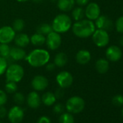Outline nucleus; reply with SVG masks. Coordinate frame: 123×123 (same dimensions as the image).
<instances>
[{
	"label": "nucleus",
	"mask_w": 123,
	"mask_h": 123,
	"mask_svg": "<svg viewBox=\"0 0 123 123\" xmlns=\"http://www.w3.org/2000/svg\"><path fill=\"white\" fill-rule=\"evenodd\" d=\"M49 52L43 49H36L31 51L25 57L27 62L33 68L45 66L50 60Z\"/></svg>",
	"instance_id": "obj_1"
},
{
	"label": "nucleus",
	"mask_w": 123,
	"mask_h": 123,
	"mask_svg": "<svg viewBox=\"0 0 123 123\" xmlns=\"http://www.w3.org/2000/svg\"><path fill=\"white\" fill-rule=\"evenodd\" d=\"M72 30L75 36L80 38H86L92 36L96 30L95 24L92 20L83 19L76 21L72 25Z\"/></svg>",
	"instance_id": "obj_2"
},
{
	"label": "nucleus",
	"mask_w": 123,
	"mask_h": 123,
	"mask_svg": "<svg viewBox=\"0 0 123 123\" xmlns=\"http://www.w3.org/2000/svg\"><path fill=\"white\" fill-rule=\"evenodd\" d=\"M72 20L70 17L65 13L57 15L53 20L51 26L53 31L58 33H65L72 28Z\"/></svg>",
	"instance_id": "obj_3"
},
{
	"label": "nucleus",
	"mask_w": 123,
	"mask_h": 123,
	"mask_svg": "<svg viewBox=\"0 0 123 123\" xmlns=\"http://www.w3.org/2000/svg\"><path fill=\"white\" fill-rule=\"evenodd\" d=\"M24 74L25 71L23 68L16 63L8 65L5 72L7 81H12L15 83L21 81L24 77Z\"/></svg>",
	"instance_id": "obj_4"
},
{
	"label": "nucleus",
	"mask_w": 123,
	"mask_h": 123,
	"mask_svg": "<svg viewBox=\"0 0 123 123\" xmlns=\"http://www.w3.org/2000/svg\"><path fill=\"white\" fill-rule=\"evenodd\" d=\"M65 107L70 113L78 114L84 109L85 101L80 96H73L67 101Z\"/></svg>",
	"instance_id": "obj_5"
},
{
	"label": "nucleus",
	"mask_w": 123,
	"mask_h": 123,
	"mask_svg": "<svg viewBox=\"0 0 123 123\" xmlns=\"http://www.w3.org/2000/svg\"><path fill=\"white\" fill-rule=\"evenodd\" d=\"M92 40L98 47H105L109 43V36L107 31L101 29L95 30L92 34Z\"/></svg>",
	"instance_id": "obj_6"
},
{
	"label": "nucleus",
	"mask_w": 123,
	"mask_h": 123,
	"mask_svg": "<svg viewBox=\"0 0 123 123\" xmlns=\"http://www.w3.org/2000/svg\"><path fill=\"white\" fill-rule=\"evenodd\" d=\"M56 81L58 86L62 88H68L73 83V77L68 71H62L56 76Z\"/></svg>",
	"instance_id": "obj_7"
},
{
	"label": "nucleus",
	"mask_w": 123,
	"mask_h": 123,
	"mask_svg": "<svg viewBox=\"0 0 123 123\" xmlns=\"http://www.w3.org/2000/svg\"><path fill=\"white\" fill-rule=\"evenodd\" d=\"M46 44L52 51L58 49L62 44V37L59 33L52 31L46 37Z\"/></svg>",
	"instance_id": "obj_8"
},
{
	"label": "nucleus",
	"mask_w": 123,
	"mask_h": 123,
	"mask_svg": "<svg viewBox=\"0 0 123 123\" xmlns=\"http://www.w3.org/2000/svg\"><path fill=\"white\" fill-rule=\"evenodd\" d=\"M16 32L12 28V26H3L0 28V43L9 44L15 37Z\"/></svg>",
	"instance_id": "obj_9"
},
{
	"label": "nucleus",
	"mask_w": 123,
	"mask_h": 123,
	"mask_svg": "<svg viewBox=\"0 0 123 123\" xmlns=\"http://www.w3.org/2000/svg\"><path fill=\"white\" fill-rule=\"evenodd\" d=\"M85 11V16L90 20H96L100 15L101 10L98 4L91 2L87 5Z\"/></svg>",
	"instance_id": "obj_10"
},
{
	"label": "nucleus",
	"mask_w": 123,
	"mask_h": 123,
	"mask_svg": "<svg viewBox=\"0 0 123 123\" xmlns=\"http://www.w3.org/2000/svg\"><path fill=\"white\" fill-rule=\"evenodd\" d=\"M7 116L11 123H20L24 117V111L19 106H15L10 109Z\"/></svg>",
	"instance_id": "obj_11"
},
{
	"label": "nucleus",
	"mask_w": 123,
	"mask_h": 123,
	"mask_svg": "<svg viewBox=\"0 0 123 123\" xmlns=\"http://www.w3.org/2000/svg\"><path fill=\"white\" fill-rule=\"evenodd\" d=\"M48 85L49 80L43 75H36L33 78L31 81V86L36 91H44L48 87Z\"/></svg>",
	"instance_id": "obj_12"
},
{
	"label": "nucleus",
	"mask_w": 123,
	"mask_h": 123,
	"mask_svg": "<svg viewBox=\"0 0 123 123\" xmlns=\"http://www.w3.org/2000/svg\"><path fill=\"white\" fill-rule=\"evenodd\" d=\"M94 24L98 29L104 30L107 32L111 31L114 26L111 19L106 15H99V17L96 20V23Z\"/></svg>",
	"instance_id": "obj_13"
},
{
	"label": "nucleus",
	"mask_w": 123,
	"mask_h": 123,
	"mask_svg": "<svg viewBox=\"0 0 123 123\" xmlns=\"http://www.w3.org/2000/svg\"><path fill=\"white\" fill-rule=\"evenodd\" d=\"M122 56L121 49L117 46H111L106 50V57L108 61L117 62Z\"/></svg>",
	"instance_id": "obj_14"
},
{
	"label": "nucleus",
	"mask_w": 123,
	"mask_h": 123,
	"mask_svg": "<svg viewBox=\"0 0 123 123\" xmlns=\"http://www.w3.org/2000/svg\"><path fill=\"white\" fill-rule=\"evenodd\" d=\"M26 56H27L26 52L23 48L17 46L10 48V57L13 61H21L23 59H25Z\"/></svg>",
	"instance_id": "obj_15"
},
{
	"label": "nucleus",
	"mask_w": 123,
	"mask_h": 123,
	"mask_svg": "<svg viewBox=\"0 0 123 123\" xmlns=\"http://www.w3.org/2000/svg\"><path fill=\"white\" fill-rule=\"evenodd\" d=\"M76 62L81 65H87L91 59V54L89 51L86 49H81L78 51L75 56Z\"/></svg>",
	"instance_id": "obj_16"
},
{
	"label": "nucleus",
	"mask_w": 123,
	"mask_h": 123,
	"mask_svg": "<svg viewBox=\"0 0 123 123\" xmlns=\"http://www.w3.org/2000/svg\"><path fill=\"white\" fill-rule=\"evenodd\" d=\"M41 103V98L39 94L36 91L31 92L27 96V104L30 108L37 109Z\"/></svg>",
	"instance_id": "obj_17"
},
{
	"label": "nucleus",
	"mask_w": 123,
	"mask_h": 123,
	"mask_svg": "<svg viewBox=\"0 0 123 123\" xmlns=\"http://www.w3.org/2000/svg\"><path fill=\"white\" fill-rule=\"evenodd\" d=\"M15 43L17 46L24 48L26 47L30 43V37L28 34L24 33H18V34L15 35V37L14 38Z\"/></svg>",
	"instance_id": "obj_18"
},
{
	"label": "nucleus",
	"mask_w": 123,
	"mask_h": 123,
	"mask_svg": "<svg viewBox=\"0 0 123 123\" xmlns=\"http://www.w3.org/2000/svg\"><path fill=\"white\" fill-rule=\"evenodd\" d=\"M57 7L62 12H69L75 7V0H58Z\"/></svg>",
	"instance_id": "obj_19"
},
{
	"label": "nucleus",
	"mask_w": 123,
	"mask_h": 123,
	"mask_svg": "<svg viewBox=\"0 0 123 123\" xmlns=\"http://www.w3.org/2000/svg\"><path fill=\"white\" fill-rule=\"evenodd\" d=\"M68 62V55L65 52H59L54 59V63L57 68H63Z\"/></svg>",
	"instance_id": "obj_20"
},
{
	"label": "nucleus",
	"mask_w": 123,
	"mask_h": 123,
	"mask_svg": "<svg viewBox=\"0 0 123 123\" xmlns=\"http://www.w3.org/2000/svg\"><path fill=\"white\" fill-rule=\"evenodd\" d=\"M95 68L96 71L100 74H104L108 72L109 69V61L106 59H98L95 64Z\"/></svg>",
	"instance_id": "obj_21"
},
{
	"label": "nucleus",
	"mask_w": 123,
	"mask_h": 123,
	"mask_svg": "<svg viewBox=\"0 0 123 123\" xmlns=\"http://www.w3.org/2000/svg\"><path fill=\"white\" fill-rule=\"evenodd\" d=\"M30 41L35 46H41L46 43V36L38 33H36L31 36Z\"/></svg>",
	"instance_id": "obj_22"
},
{
	"label": "nucleus",
	"mask_w": 123,
	"mask_h": 123,
	"mask_svg": "<svg viewBox=\"0 0 123 123\" xmlns=\"http://www.w3.org/2000/svg\"><path fill=\"white\" fill-rule=\"evenodd\" d=\"M56 100V98L54 96V93L51 92H46L43 93L41 97V101L43 103V104L49 106L53 105L55 103Z\"/></svg>",
	"instance_id": "obj_23"
},
{
	"label": "nucleus",
	"mask_w": 123,
	"mask_h": 123,
	"mask_svg": "<svg viewBox=\"0 0 123 123\" xmlns=\"http://www.w3.org/2000/svg\"><path fill=\"white\" fill-rule=\"evenodd\" d=\"M54 31L51 25L49 23H41L39 24L36 28V33L42 34L43 36H47L51 32Z\"/></svg>",
	"instance_id": "obj_24"
},
{
	"label": "nucleus",
	"mask_w": 123,
	"mask_h": 123,
	"mask_svg": "<svg viewBox=\"0 0 123 123\" xmlns=\"http://www.w3.org/2000/svg\"><path fill=\"white\" fill-rule=\"evenodd\" d=\"M85 17V11L81 7H76L73 9L72 11V18L75 21L81 20Z\"/></svg>",
	"instance_id": "obj_25"
},
{
	"label": "nucleus",
	"mask_w": 123,
	"mask_h": 123,
	"mask_svg": "<svg viewBox=\"0 0 123 123\" xmlns=\"http://www.w3.org/2000/svg\"><path fill=\"white\" fill-rule=\"evenodd\" d=\"M12 28L14 29V31L16 33H20L23 31V30L25 28V21L23 19L17 18L12 23Z\"/></svg>",
	"instance_id": "obj_26"
},
{
	"label": "nucleus",
	"mask_w": 123,
	"mask_h": 123,
	"mask_svg": "<svg viewBox=\"0 0 123 123\" xmlns=\"http://www.w3.org/2000/svg\"><path fill=\"white\" fill-rule=\"evenodd\" d=\"M10 48L7 43H0V56L7 59L10 56Z\"/></svg>",
	"instance_id": "obj_27"
},
{
	"label": "nucleus",
	"mask_w": 123,
	"mask_h": 123,
	"mask_svg": "<svg viewBox=\"0 0 123 123\" xmlns=\"http://www.w3.org/2000/svg\"><path fill=\"white\" fill-rule=\"evenodd\" d=\"M59 123H75V119L70 112L62 113L59 117Z\"/></svg>",
	"instance_id": "obj_28"
},
{
	"label": "nucleus",
	"mask_w": 123,
	"mask_h": 123,
	"mask_svg": "<svg viewBox=\"0 0 123 123\" xmlns=\"http://www.w3.org/2000/svg\"><path fill=\"white\" fill-rule=\"evenodd\" d=\"M5 91L8 93H15L18 91V85L15 82L7 81L5 84Z\"/></svg>",
	"instance_id": "obj_29"
},
{
	"label": "nucleus",
	"mask_w": 123,
	"mask_h": 123,
	"mask_svg": "<svg viewBox=\"0 0 123 123\" xmlns=\"http://www.w3.org/2000/svg\"><path fill=\"white\" fill-rule=\"evenodd\" d=\"M7 67H8V63L6 59L0 56V75L5 73Z\"/></svg>",
	"instance_id": "obj_30"
},
{
	"label": "nucleus",
	"mask_w": 123,
	"mask_h": 123,
	"mask_svg": "<svg viewBox=\"0 0 123 123\" xmlns=\"http://www.w3.org/2000/svg\"><path fill=\"white\" fill-rule=\"evenodd\" d=\"M13 98H14L15 102L17 104H18V105L23 104L24 103V101H25V96H24V95L22 93H20V92H15Z\"/></svg>",
	"instance_id": "obj_31"
},
{
	"label": "nucleus",
	"mask_w": 123,
	"mask_h": 123,
	"mask_svg": "<svg viewBox=\"0 0 123 123\" xmlns=\"http://www.w3.org/2000/svg\"><path fill=\"white\" fill-rule=\"evenodd\" d=\"M115 28L118 33H123V16L117 18L115 23Z\"/></svg>",
	"instance_id": "obj_32"
},
{
	"label": "nucleus",
	"mask_w": 123,
	"mask_h": 123,
	"mask_svg": "<svg viewBox=\"0 0 123 123\" xmlns=\"http://www.w3.org/2000/svg\"><path fill=\"white\" fill-rule=\"evenodd\" d=\"M112 104L115 106H119L123 105V96L122 95H116L112 98Z\"/></svg>",
	"instance_id": "obj_33"
},
{
	"label": "nucleus",
	"mask_w": 123,
	"mask_h": 123,
	"mask_svg": "<svg viewBox=\"0 0 123 123\" xmlns=\"http://www.w3.org/2000/svg\"><path fill=\"white\" fill-rule=\"evenodd\" d=\"M7 101V96L5 91L0 90V106H4Z\"/></svg>",
	"instance_id": "obj_34"
},
{
	"label": "nucleus",
	"mask_w": 123,
	"mask_h": 123,
	"mask_svg": "<svg viewBox=\"0 0 123 123\" xmlns=\"http://www.w3.org/2000/svg\"><path fill=\"white\" fill-rule=\"evenodd\" d=\"M65 107L62 104H57L54 106L53 111L56 113V114H62L64 111Z\"/></svg>",
	"instance_id": "obj_35"
},
{
	"label": "nucleus",
	"mask_w": 123,
	"mask_h": 123,
	"mask_svg": "<svg viewBox=\"0 0 123 123\" xmlns=\"http://www.w3.org/2000/svg\"><path fill=\"white\" fill-rule=\"evenodd\" d=\"M64 88H60L59 87V88H58V89H56V92L54 93V96H55V97H56V98L57 99H59V98H62L63 96H64V95H65V91H64V90H63Z\"/></svg>",
	"instance_id": "obj_36"
},
{
	"label": "nucleus",
	"mask_w": 123,
	"mask_h": 123,
	"mask_svg": "<svg viewBox=\"0 0 123 123\" xmlns=\"http://www.w3.org/2000/svg\"><path fill=\"white\" fill-rule=\"evenodd\" d=\"M45 68H46V70L49 72H52L55 70V68H56V65H54V63L53 62H49L45 65Z\"/></svg>",
	"instance_id": "obj_37"
},
{
	"label": "nucleus",
	"mask_w": 123,
	"mask_h": 123,
	"mask_svg": "<svg viewBox=\"0 0 123 123\" xmlns=\"http://www.w3.org/2000/svg\"><path fill=\"white\" fill-rule=\"evenodd\" d=\"M37 123H51V119L48 117L42 116L38 119Z\"/></svg>",
	"instance_id": "obj_38"
},
{
	"label": "nucleus",
	"mask_w": 123,
	"mask_h": 123,
	"mask_svg": "<svg viewBox=\"0 0 123 123\" xmlns=\"http://www.w3.org/2000/svg\"><path fill=\"white\" fill-rule=\"evenodd\" d=\"M7 111L4 106H0V118H4L7 116Z\"/></svg>",
	"instance_id": "obj_39"
},
{
	"label": "nucleus",
	"mask_w": 123,
	"mask_h": 123,
	"mask_svg": "<svg viewBox=\"0 0 123 123\" xmlns=\"http://www.w3.org/2000/svg\"><path fill=\"white\" fill-rule=\"evenodd\" d=\"M75 2L78 6L83 7V6H86L88 4L89 0H75Z\"/></svg>",
	"instance_id": "obj_40"
},
{
	"label": "nucleus",
	"mask_w": 123,
	"mask_h": 123,
	"mask_svg": "<svg viewBox=\"0 0 123 123\" xmlns=\"http://www.w3.org/2000/svg\"><path fill=\"white\" fill-rule=\"evenodd\" d=\"M119 43H120L121 46H123V36L120 37V38H119Z\"/></svg>",
	"instance_id": "obj_41"
},
{
	"label": "nucleus",
	"mask_w": 123,
	"mask_h": 123,
	"mask_svg": "<svg viewBox=\"0 0 123 123\" xmlns=\"http://www.w3.org/2000/svg\"><path fill=\"white\" fill-rule=\"evenodd\" d=\"M18 2H25L28 1H30V0H17Z\"/></svg>",
	"instance_id": "obj_42"
},
{
	"label": "nucleus",
	"mask_w": 123,
	"mask_h": 123,
	"mask_svg": "<svg viewBox=\"0 0 123 123\" xmlns=\"http://www.w3.org/2000/svg\"><path fill=\"white\" fill-rule=\"evenodd\" d=\"M33 1L35 2H42V0H33Z\"/></svg>",
	"instance_id": "obj_43"
},
{
	"label": "nucleus",
	"mask_w": 123,
	"mask_h": 123,
	"mask_svg": "<svg viewBox=\"0 0 123 123\" xmlns=\"http://www.w3.org/2000/svg\"><path fill=\"white\" fill-rule=\"evenodd\" d=\"M51 2H53V3H55V2H57L58 0H50Z\"/></svg>",
	"instance_id": "obj_44"
},
{
	"label": "nucleus",
	"mask_w": 123,
	"mask_h": 123,
	"mask_svg": "<svg viewBox=\"0 0 123 123\" xmlns=\"http://www.w3.org/2000/svg\"><path fill=\"white\" fill-rule=\"evenodd\" d=\"M122 116H123V109H122Z\"/></svg>",
	"instance_id": "obj_45"
},
{
	"label": "nucleus",
	"mask_w": 123,
	"mask_h": 123,
	"mask_svg": "<svg viewBox=\"0 0 123 123\" xmlns=\"http://www.w3.org/2000/svg\"><path fill=\"white\" fill-rule=\"evenodd\" d=\"M122 12H123V7H122Z\"/></svg>",
	"instance_id": "obj_46"
},
{
	"label": "nucleus",
	"mask_w": 123,
	"mask_h": 123,
	"mask_svg": "<svg viewBox=\"0 0 123 123\" xmlns=\"http://www.w3.org/2000/svg\"><path fill=\"white\" fill-rule=\"evenodd\" d=\"M0 123H2V122H0Z\"/></svg>",
	"instance_id": "obj_47"
}]
</instances>
